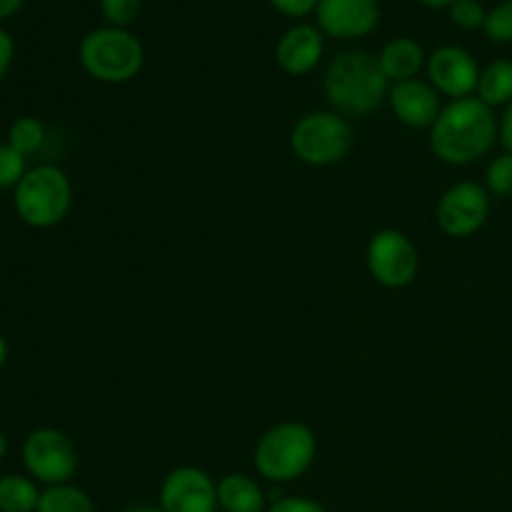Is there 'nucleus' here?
Segmentation results:
<instances>
[{
  "label": "nucleus",
  "instance_id": "obj_17",
  "mask_svg": "<svg viewBox=\"0 0 512 512\" xmlns=\"http://www.w3.org/2000/svg\"><path fill=\"white\" fill-rule=\"evenodd\" d=\"M475 98H480L493 110L512 103V60H493L480 70Z\"/></svg>",
  "mask_w": 512,
  "mask_h": 512
},
{
  "label": "nucleus",
  "instance_id": "obj_13",
  "mask_svg": "<svg viewBox=\"0 0 512 512\" xmlns=\"http://www.w3.org/2000/svg\"><path fill=\"white\" fill-rule=\"evenodd\" d=\"M388 103L395 118L413 130H430L443 113L440 93L428 80L420 78L390 85Z\"/></svg>",
  "mask_w": 512,
  "mask_h": 512
},
{
  "label": "nucleus",
  "instance_id": "obj_15",
  "mask_svg": "<svg viewBox=\"0 0 512 512\" xmlns=\"http://www.w3.org/2000/svg\"><path fill=\"white\" fill-rule=\"evenodd\" d=\"M378 63L383 68L385 78L390 80V85H395L418 78V73L428 63V55H425L423 45L418 40L393 38L390 43L383 45V50L378 55Z\"/></svg>",
  "mask_w": 512,
  "mask_h": 512
},
{
  "label": "nucleus",
  "instance_id": "obj_23",
  "mask_svg": "<svg viewBox=\"0 0 512 512\" xmlns=\"http://www.w3.org/2000/svg\"><path fill=\"white\" fill-rule=\"evenodd\" d=\"M483 30L493 43H512V0H503L493 10H488Z\"/></svg>",
  "mask_w": 512,
  "mask_h": 512
},
{
  "label": "nucleus",
  "instance_id": "obj_6",
  "mask_svg": "<svg viewBox=\"0 0 512 512\" xmlns=\"http://www.w3.org/2000/svg\"><path fill=\"white\" fill-rule=\"evenodd\" d=\"M353 125L335 110H315L303 115L290 130V150L310 168H330L353 150Z\"/></svg>",
  "mask_w": 512,
  "mask_h": 512
},
{
  "label": "nucleus",
  "instance_id": "obj_28",
  "mask_svg": "<svg viewBox=\"0 0 512 512\" xmlns=\"http://www.w3.org/2000/svg\"><path fill=\"white\" fill-rule=\"evenodd\" d=\"M13 55H15L13 38H10L8 30L0 28V83H3V78L8 75V70H10V65H13Z\"/></svg>",
  "mask_w": 512,
  "mask_h": 512
},
{
  "label": "nucleus",
  "instance_id": "obj_8",
  "mask_svg": "<svg viewBox=\"0 0 512 512\" xmlns=\"http://www.w3.org/2000/svg\"><path fill=\"white\" fill-rule=\"evenodd\" d=\"M365 263L375 283L388 290H403L418 278L420 255L403 230L385 228L370 238Z\"/></svg>",
  "mask_w": 512,
  "mask_h": 512
},
{
  "label": "nucleus",
  "instance_id": "obj_18",
  "mask_svg": "<svg viewBox=\"0 0 512 512\" xmlns=\"http://www.w3.org/2000/svg\"><path fill=\"white\" fill-rule=\"evenodd\" d=\"M40 495L38 483L28 475H3L0 478V512H35Z\"/></svg>",
  "mask_w": 512,
  "mask_h": 512
},
{
  "label": "nucleus",
  "instance_id": "obj_5",
  "mask_svg": "<svg viewBox=\"0 0 512 512\" xmlns=\"http://www.w3.org/2000/svg\"><path fill=\"white\" fill-rule=\"evenodd\" d=\"M13 208L28 228L50 230L73 208V183L58 165H35L13 190Z\"/></svg>",
  "mask_w": 512,
  "mask_h": 512
},
{
  "label": "nucleus",
  "instance_id": "obj_1",
  "mask_svg": "<svg viewBox=\"0 0 512 512\" xmlns=\"http://www.w3.org/2000/svg\"><path fill=\"white\" fill-rule=\"evenodd\" d=\"M428 143L435 158L445 165L465 168L493 150L498 143V115L480 98L450 100L428 130Z\"/></svg>",
  "mask_w": 512,
  "mask_h": 512
},
{
  "label": "nucleus",
  "instance_id": "obj_16",
  "mask_svg": "<svg viewBox=\"0 0 512 512\" xmlns=\"http://www.w3.org/2000/svg\"><path fill=\"white\" fill-rule=\"evenodd\" d=\"M218 508L225 512H265V493L250 475L228 473L218 480Z\"/></svg>",
  "mask_w": 512,
  "mask_h": 512
},
{
  "label": "nucleus",
  "instance_id": "obj_9",
  "mask_svg": "<svg viewBox=\"0 0 512 512\" xmlns=\"http://www.w3.org/2000/svg\"><path fill=\"white\" fill-rule=\"evenodd\" d=\"M490 218V193L485 185L463 180L450 185L438 200L435 223L448 238H470L478 233Z\"/></svg>",
  "mask_w": 512,
  "mask_h": 512
},
{
  "label": "nucleus",
  "instance_id": "obj_30",
  "mask_svg": "<svg viewBox=\"0 0 512 512\" xmlns=\"http://www.w3.org/2000/svg\"><path fill=\"white\" fill-rule=\"evenodd\" d=\"M25 5V0H0V20L13 18L15 13H20V8Z\"/></svg>",
  "mask_w": 512,
  "mask_h": 512
},
{
  "label": "nucleus",
  "instance_id": "obj_19",
  "mask_svg": "<svg viewBox=\"0 0 512 512\" xmlns=\"http://www.w3.org/2000/svg\"><path fill=\"white\" fill-rule=\"evenodd\" d=\"M35 512H98L95 510L93 498L83 488L73 483L53 485L45 488L40 495L38 510Z\"/></svg>",
  "mask_w": 512,
  "mask_h": 512
},
{
  "label": "nucleus",
  "instance_id": "obj_2",
  "mask_svg": "<svg viewBox=\"0 0 512 512\" xmlns=\"http://www.w3.org/2000/svg\"><path fill=\"white\" fill-rule=\"evenodd\" d=\"M323 90L335 113L345 118H363L388 100L390 80L380 68L378 55L348 50L330 60L323 75Z\"/></svg>",
  "mask_w": 512,
  "mask_h": 512
},
{
  "label": "nucleus",
  "instance_id": "obj_27",
  "mask_svg": "<svg viewBox=\"0 0 512 512\" xmlns=\"http://www.w3.org/2000/svg\"><path fill=\"white\" fill-rule=\"evenodd\" d=\"M268 3L285 18H305V15L315 13L320 0H268Z\"/></svg>",
  "mask_w": 512,
  "mask_h": 512
},
{
  "label": "nucleus",
  "instance_id": "obj_14",
  "mask_svg": "<svg viewBox=\"0 0 512 512\" xmlns=\"http://www.w3.org/2000/svg\"><path fill=\"white\" fill-rule=\"evenodd\" d=\"M325 53V40L318 25L298 23L285 30L275 45V63L285 75H308L318 68Z\"/></svg>",
  "mask_w": 512,
  "mask_h": 512
},
{
  "label": "nucleus",
  "instance_id": "obj_20",
  "mask_svg": "<svg viewBox=\"0 0 512 512\" xmlns=\"http://www.w3.org/2000/svg\"><path fill=\"white\" fill-rule=\"evenodd\" d=\"M5 143L13 145L20 155L28 158V155L38 153L40 145L45 143V125L38 118H33V115H20V118L10 123Z\"/></svg>",
  "mask_w": 512,
  "mask_h": 512
},
{
  "label": "nucleus",
  "instance_id": "obj_34",
  "mask_svg": "<svg viewBox=\"0 0 512 512\" xmlns=\"http://www.w3.org/2000/svg\"><path fill=\"white\" fill-rule=\"evenodd\" d=\"M5 455H8V438H5V435L0 433V463H3Z\"/></svg>",
  "mask_w": 512,
  "mask_h": 512
},
{
  "label": "nucleus",
  "instance_id": "obj_22",
  "mask_svg": "<svg viewBox=\"0 0 512 512\" xmlns=\"http://www.w3.org/2000/svg\"><path fill=\"white\" fill-rule=\"evenodd\" d=\"M28 158L20 155L13 145L0 143V190H15L28 173Z\"/></svg>",
  "mask_w": 512,
  "mask_h": 512
},
{
  "label": "nucleus",
  "instance_id": "obj_4",
  "mask_svg": "<svg viewBox=\"0 0 512 512\" xmlns=\"http://www.w3.org/2000/svg\"><path fill=\"white\" fill-rule=\"evenodd\" d=\"M80 68L98 83L123 85L138 78L145 65V48L128 28H95L78 45Z\"/></svg>",
  "mask_w": 512,
  "mask_h": 512
},
{
  "label": "nucleus",
  "instance_id": "obj_33",
  "mask_svg": "<svg viewBox=\"0 0 512 512\" xmlns=\"http://www.w3.org/2000/svg\"><path fill=\"white\" fill-rule=\"evenodd\" d=\"M5 363H8V343H5L3 333H0V370H3Z\"/></svg>",
  "mask_w": 512,
  "mask_h": 512
},
{
  "label": "nucleus",
  "instance_id": "obj_3",
  "mask_svg": "<svg viewBox=\"0 0 512 512\" xmlns=\"http://www.w3.org/2000/svg\"><path fill=\"white\" fill-rule=\"evenodd\" d=\"M318 458V438L313 428L298 420H283L265 430L255 443L253 465L270 483H293L313 468Z\"/></svg>",
  "mask_w": 512,
  "mask_h": 512
},
{
  "label": "nucleus",
  "instance_id": "obj_12",
  "mask_svg": "<svg viewBox=\"0 0 512 512\" xmlns=\"http://www.w3.org/2000/svg\"><path fill=\"white\" fill-rule=\"evenodd\" d=\"M318 28L338 40H358L373 33L380 23L378 0H320Z\"/></svg>",
  "mask_w": 512,
  "mask_h": 512
},
{
  "label": "nucleus",
  "instance_id": "obj_24",
  "mask_svg": "<svg viewBox=\"0 0 512 512\" xmlns=\"http://www.w3.org/2000/svg\"><path fill=\"white\" fill-rule=\"evenodd\" d=\"M140 10H143V0H100V13L105 23L115 28H128L130 23H135Z\"/></svg>",
  "mask_w": 512,
  "mask_h": 512
},
{
  "label": "nucleus",
  "instance_id": "obj_29",
  "mask_svg": "<svg viewBox=\"0 0 512 512\" xmlns=\"http://www.w3.org/2000/svg\"><path fill=\"white\" fill-rule=\"evenodd\" d=\"M498 140L505 153H512V103L505 105L503 115L498 118Z\"/></svg>",
  "mask_w": 512,
  "mask_h": 512
},
{
  "label": "nucleus",
  "instance_id": "obj_32",
  "mask_svg": "<svg viewBox=\"0 0 512 512\" xmlns=\"http://www.w3.org/2000/svg\"><path fill=\"white\" fill-rule=\"evenodd\" d=\"M418 3L425 5V8H450L455 0H418Z\"/></svg>",
  "mask_w": 512,
  "mask_h": 512
},
{
  "label": "nucleus",
  "instance_id": "obj_31",
  "mask_svg": "<svg viewBox=\"0 0 512 512\" xmlns=\"http://www.w3.org/2000/svg\"><path fill=\"white\" fill-rule=\"evenodd\" d=\"M120 512H163L160 510V505H150V503H135V505H128V508H123Z\"/></svg>",
  "mask_w": 512,
  "mask_h": 512
},
{
  "label": "nucleus",
  "instance_id": "obj_7",
  "mask_svg": "<svg viewBox=\"0 0 512 512\" xmlns=\"http://www.w3.org/2000/svg\"><path fill=\"white\" fill-rule=\"evenodd\" d=\"M20 455L30 478L45 488L70 483L78 473V448L58 428H35L23 440Z\"/></svg>",
  "mask_w": 512,
  "mask_h": 512
},
{
  "label": "nucleus",
  "instance_id": "obj_25",
  "mask_svg": "<svg viewBox=\"0 0 512 512\" xmlns=\"http://www.w3.org/2000/svg\"><path fill=\"white\" fill-rule=\"evenodd\" d=\"M450 20L453 25H458L460 30H478L485 25V18H488V10L483 8L480 0H455L448 8Z\"/></svg>",
  "mask_w": 512,
  "mask_h": 512
},
{
  "label": "nucleus",
  "instance_id": "obj_11",
  "mask_svg": "<svg viewBox=\"0 0 512 512\" xmlns=\"http://www.w3.org/2000/svg\"><path fill=\"white\" fill-rule=\"evenodd\" d=\"M428 83L450 100L473 98L478 90L480 68L473 55L460 45H440L425 63Z\"/></svg>",
  "mask_w": 512,
  "mask_h": 512
},
{
  "label": "nucleus",
  "instance_id": "obj_26",
  "mask_svg": "<svg viewBox=\"0 0 512 512\" xmlns=\"http://www.w3.org/2000/svg\"><path fill=\"white\" fill-rule=\"evenodd\" d=\"M265 512H328L318 500L303 498V495H290V498H278L273 505H268Z\"/></svg>",
  "mask_w": 512,
  "mask_h": 512
},
{
  "label": "nucleus",
  "instance_id": "obj_21",
  "mask_svg": "<svg viewBox=\"0 0 512 512\" xmlns=\"http://www.w3.org/2000/svg\"><path fill=\"white\" fill-rule=\"evenodd\" d=\"M485 190L490 198H510L512 195V153H500L490 160L485 170Z\"/></svg>",
  "mask_w": 512,
  "mask_h": 512
},
{
  "label": "nucleus",
  "instance_id": "obj_10",
  "mask_svg": "<svg viewBox=\"0 0 512 512\" xmlns=\"http://www.w3.org/2000/svg\"><path fill=\"white\" fill-rule=\"evenodd\" d=\"M158 505L163 512H215L218 510V483L203 468L183 465L165 475Z\"/></svg>",
  "mask_w": 512,
  "mask_h": 512
}]
</instances>
